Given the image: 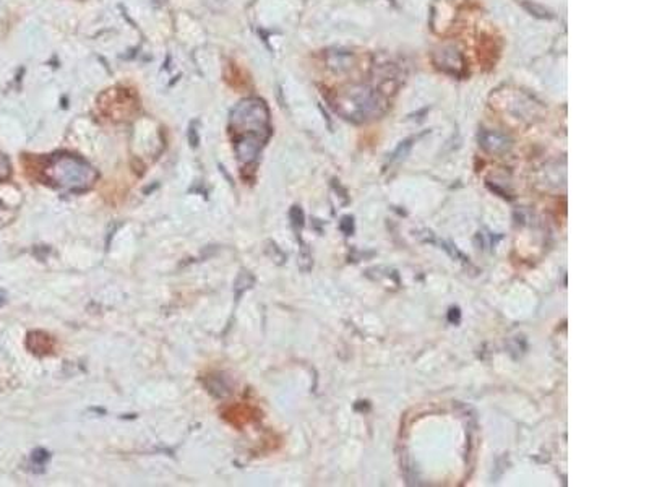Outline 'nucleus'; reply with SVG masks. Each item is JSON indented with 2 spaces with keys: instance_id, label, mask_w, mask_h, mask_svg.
<instances>
[{
  "instance_id": "4",
  "label": "nucleus",
  "mask_w": 649,
  "mask_h": 487,
  "mask_svg": "<svg viewBox=\"0 0 649 487\" xmlns=\"http://www.w3.org/2000/svg\"><path fill=\"white\" fill-rule=\"evenodd\" d=\"M211 380H213V385L211 383H206V386H208V390H210L214 396H226V395H229L230 393V386L227 385V382L224 380L222 377H211Z\"/></svg>"
},
{
  "instance_id": "7",
  "label": "nucleus",
  "mask_w": 649,
  "mask_h": 487,
  "mask_svg": "<svg viewBox=\"0 0 649 487\" xmlns=\"http://www.w3.org/2000/svg\"><path fill=\"white\" fill-rule=\"evenodd\" d=\"M5 304V294L4 292H0V307H2Z\"/></svg>"
},
{
  "instance_id": "1",
  "label": "nucleus",
  "mask_w": 649,
  "mask_h": 487,
  "mask_svg": "<svg viewBox=\"0 0 649 487\" xmlns=\"http://www.w3.org/2000/svg\"><path fill=\"white\" fill-rule=\"evenodd\" d=\"M229 130L236 143V154L242 164L258 158L269 137V112L258 98H247L237 103L229 115Z\"/></svg>"
},
{
  "instance_id": "6",
  "label": "nucleus",
  "mask_w": 649,
  "mask_h": 487,
  "mask_svg": "<svg viewBox=\"0 0 649 487\" xmlns=\"http://www.w3.org/2000/svg\"><path fill=\"white\" fill-rule=\"evenodd\" d=\"M10 177V161L5 154H0V182L7 181Z\"/></svg>"
},
{
  "instance_id": "3",
  "label": "nucleus",
  "mask_w": 649,
  "mask_h": 487,
  "mask_svg": "<svg viewBox=\"0 0 649 487\" xmlns=\"http://www.w3.org/2000/svg\"><path fill=\"white\" fill-rule=\"evenodd\" d=\"M52 338L49 335L42 333V331H34V333L28 335V347L31 352L34 354H48L52 351Z\"/></svg>"
},
{
  "instance_id": "5",
  "label": "nucleus",
  "mask_w": 649,
  "mask_h": 487,
  "mask_svg": "<svg viewBox=\"0 0 649 487\" xmlns=\"http://www.w3.org/2000/svg\"><path fill=\"white\" fill-rule=\"evenodd\" d=\"M31 461H33L36 466H44L45 463L49 461V452H45L44 448H36L33 455H31Z\"/></svg>"
},
{
  "instance_id": "2",
  "label": "nucleus",
  "mask_w": 649,
  "mask_h": 487,
  "mask_svg": "<svg viewBox=\"0 0 649 487\" xmlns=\"http://www.w3.org/2000/svg\"><path fill=\"white\" fill-rule=\"evenodd\" d=\"M44 177L52 185L68 192H84L98 181V171L86 159L75 154H54L44 167Z\"/></svg>"
}]
</instances>
